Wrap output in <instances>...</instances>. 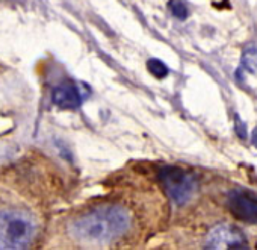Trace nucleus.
<instances>
[{"instance_id":"nucleus-1","label":"nucleus","mask_w":257,"mask_h":250,"mask_svg":"<svg viewBox=\"0 0 257 250\" xmlns=\"http://www.w3.org/2000/svg\"><path fill=\"white\" fill-rule=\"evenodd\" d=\"M134 227V217L121 203H100L86 209L70 223L74 239L86 244H110L119 241Z\"/></svg>"},{"instance_id":"nucleus-2","label":"nucleus","mask_w":257,"mask_h":250,"mask_svg":"<svg viewBox=\"0 0 257 250\" xmlns=\"http://www.w3.org/2000/svg\"><path fill=\"white\" fill-rule=\"evenodd\" d=\"M38 218L25 208L0 209V250L28 248L38 236Z\"/></svg>"},{"instance_id":"nucleus-3","label":"nucleus","mask_w":257,"mask_h":250,"mask_svg":"<svg viewBox=\"0 0 257 250\" xmlns=\"http://www.w3.org/2000/svg\"><path fill=\"white\" fill-rule=\"evenodd\" d=\"M159 181L176 205L188 203L197 191L195 176L179 167L162 169L159 173Z\"/></svg>"},{"instance_id":"nucleus-4","label":"nucleus","mask_w":257,"mask_h":250,"mask_svg":"<svg viewBox=\"0 0 257 250\" xmlns=\"http://www.w3.org/2000/svg\"><path fill=\"white\" fill-rule=\"evenodd\" d=\"M206 248H233L243 250L248 248L245 235L231 224H219L213 227L206 239Z\"/></svg>"},{"instance_id":"nucleus-5","label":"nucleus","mask_w":257,"mask_h":250,"mask_svg":"<svg viewBox=\"0 0 257 250\" xmlns=\"http://www.w3.org/2000/svg\"><path fill=\"white\" fill-rule=\"evenodd\" d=\"M227 203L234 217L246 223H257V196L246 190H231Z\"/></svg>"},{"instance_id":"nucleus-6","label":"nucleus","mask_w":257,"mask_h":250,"mask_svg":"<svg viewBox=\"0 0 257 250\" xmlns=\"http://www.w3.org/2000/svg\"><path fill=\"white\" fill-rule=\"evenodd\" d=\"M52 100L58 108L70 111L77 109L82 105V96L79 93V88L71 80H65L55 87L52 91Z\"/></svg>"},{"instance_id":"nucleus-7","label":"nucleus","mask_w":257,"mask_h":250,"mask_svg":"<svg viewBox=\"0 0 257 250\" xmlns=\"http://www.w3.org/2000/svg\"><path fill=\"white\" fill-rule=\"evenodd\" d=\"M255 71L257 70V47L249 46L245 49L243 56H242V65L239 71Z\"/></svg>"},{"instance_id":"nucleus-8","label":"nucleus","mask_w":257,"mask_h":250,"mask_svg":"<svg viewBox=\"0 0 257 250\" xmlns=\"http://www.w3.org/2000/svg\"><path fill=\"white\" fill-rule=\"evenodd\" d=\"M147 68H149V71L155 77H161L162 79V77H165L168 74V67L162 61H159V59H150L147 62Z\"/></svg>"},{"instance_id":"nucleus-9","label":"nucleus","mask_w":257,"mask_h":250,"mask_svg":"<svg viewBox=\"0 0 257 250\" xmlns=\"http://www.w3.org/2000/svg\"><path fill=\"white\" fill-rule=\"evenodd\" d=\"M170 10L173 16L179 20H185L188 17V8L183 0H170Z\"/></svg>"},{"instance_id":"nucleus-10","label":"nucleus","mask_w":257,"mask_h":250,"mask_svg":"<svg viewBox=\"0 0 257 250\" xmlns=\"http://www.w3.org/2000/svg\"><path fill=\"white\" fill-rule=\"evenodd\" d=\"M236 132L240 138H246V129H245V124L239 120V117L236 115Z\"/></svg>"},{"instance_id":"nucleus-11","label":"nucleus","mask_w":257,"mask_h":250,"mask_svg":"<svg viewBox=\"0 0 257 250\" xmlns=\"http://www.w3.org/2000/svg\"><path fill=\"white\" fill-rule=\"evenodd\" d=\"M251 141H252V144H254V147H257V128L252 131V134H251Z\"/></svg>"}]
</instances>
